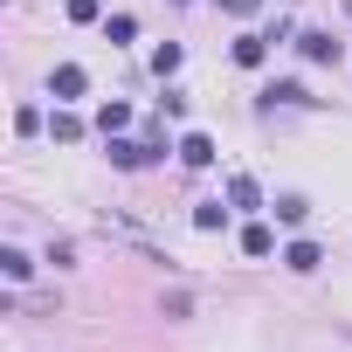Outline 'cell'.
<instances>
[{"mask_svg": "<svg viewBox=\"0 0 352 352\" xmlns=\"http://www.w3.org/2000/svg\"><path fill=\"white\" fill-rule=\"evenodd\" d=\"M263 56H270V42H263V35H242V42H235V63H242V69H256Z\"/></svg>", "mask_w": 352, "mask_h": 352, "instance_id": "8992f818", "label": "cell"}, {"mask_svg": "<svg viewBox=\"0 0 352 352\" xmlns=\"http://www.w3.org/2000/svg\"><path fill=\"white\" fill-rule=\"evenodd\" d=\"M111 159H118V166H145V159H152V145H131V138H111Z\"/></svg>", "mask_w": 352, "mask_h": 352, "instance_id": "52a82bcc", "label": "cell"}, {"mask_svg": "<svg viewBox=\"0 0 352 352\" xmlns=\"http://www.w3.org/2000/svg\"><path fill=\"white\" fill-rule=\"evenodd\" d=\"M304 214H311V201H297V194H283V201H276V221H290V228H304Z\"/></svg>", "mask_w": 352, "mask_h": 352, "instance_id": "30bf717a", "label": "cell"}, {"mask_svg": "<svg viewBox=\"0 0 352 352\" xmlns=\"http://www.w3.org/2000/svg\"><path fill=\"white\" fill-rule=\"evenodd\" d=\"M345 14H352V0H345Z\"/></svg>", "mask_w": 352, "mask_h": 352, "instance_id": "e0dca14e", "label": "cell"}, {"mask_svg": "<svg viewBox=\"0 0 352 352\" xmlns=\"http://www.w3.org/2000/svg\"><path fill=\"white\" fill-rule=\"evenodd\" d=\"M221 8H228V14H256V0H221Z\"/></svg>", "mask_w": 352, "mask_h": 352, "instance_id": "2e32d148", "label": "cell"}, {"mask_svg": "<svg viewBox=\"0 0 352 352\" xmlns=\"http://www.w3.org/2000/svg\"><path fill=\"white\" fill-rule=\"evenodd\" d=\"M283 263H290L297 276H311V270H318L324 256H318V242H290V249H283Z\"/></svg>", "mask_w": 352, "mask_h": 352, "instance_id": "277c9868", "label": "cell"}, {"mask_svg": "<svg viewBox=\"0 0 352 352\" xmlns=\"http://www.w3.org/2000/svg\"><path fill=\"white\" fill-rule=\"evenodd\" d=\"M263 104H311V97H304V83H270Z\"/></svg>", "mask_w": 352, "mask_h": 352, "instance_id": "ba28073f", "label": "cell"}, {"mask_svg": "<svg viewBox=\"0 0 352 352\" xmlns=\"http://www.w3.org/2000/svg\"><path fill=\"white\" fill-rule=\"evenodd\" d=\"M104 35H111V42H131V35H138V21H131V14H111V21H104Z\"/></svg>", "mask_w": 352, "mask_h": 352, "instance_id": "5bb4252c", "label": "cell"}, {"mask_svg": "<svg viewBox=\"0 0 352 352\" xmlns=\"http://www.w3.org/2000/svg\"><path fill=\"white\" fill-rule=\"evenodd\" d=\"M0 270H8V276H14V283H21V276H28V270H35V263H28V256H21V249H0Z\"/></svg>", "mask_w": 352, "mask_h": 352, "instance_id": "4fadbf2b", "label": "cell"}, {"mask_svg": "<svg viewBox=\"0 0 352 352\" xmlns=\"http://www.w3.org/2000/svg\"><path fill=\"white\" fill-rule=\"evenodd\" d=\"M242 249H249V256H270V249H276V235L256 221V228H242Z\"/></svg>", "mask_w": 352, "mask_h": 352, "instance_id": "7c38bea8", "label": "cell"}, {"mask_svg": "<svg viewBox=\"0 0 352 352\" xmlns=\"http://www.w3.org/2000/svg\"><path fill=\"white\" fill-rule=\"evenodd\" d=\"M180 159H187V166H208V159H214V138H208V131H187V138H180Z\"/></svg>", "mask_w": 352, "mask_h": 352, "instance_id": "3957f363", "label": "cell"}, {"mask_svg": "<svg viewBox=\"0 0 352 352\" xmlns=\"http://www.w3.org/2000/svg\"><path fill=\"white\" fill-rule=\"evenodd\" d=\"M83 83H90V76H83L76 63H63V69L49 76V90H56V97H83Z\"/></svg>", "mask_w": 352, "mask_h": 352, "instance_id": "7a4b0ae2", "label": "cell"}, {"mask_svg": "<svg viewBox=\"0 0 352 352\" xmlns=\"http://www.w3.org/2000/svg\"><path fill=\"white\" fill-rule=\"evenodd\" d=\"M297 49H304L311 63H338V42H331L324 28H304V35H297Z\"/></svg>", "mask_w": 352, "mask_h": 352, "instance_id": "6da1fadb", "label": "cell"}, {"mask_svg": "<svg viewBox=\"0 0 352 352\" xmlns=\"http://www.w3.org/2000/svg\"><path fill=\"white\" fill-rule=\"evenodd\" d=\"M221 221H228V208H221V201H208V208H194V228H201V235H214Z\"/></svg>", "mask_w": 352, "mask_h": 352, "instance_id": "8fae6325", "label": "cell"}, {"mask_svg": "<svg viewBox=\"0 0 352 352\" xmlns=\"http://www.w3.org/2000/svg\"><path fill=\"white\" fill-rule=\"evenodd\" d=\"M124 124H131V111H124V104H104V111H97V131H104V138H111V131H124Z\"/></svg>", "mask_w": 352, "mask_h": 352, "instance_id": "9c48e42d", "label": "cell"}, {"mask_svg": "<svg viewBox=\"0 0 352 352\" xmlns=\"http://www.w3.org/2000/svg\"><path fill=\"white\" fill-rule=\"evenodd\" d=\"M49 131H56V138H63V145H69V138H83V124H76V118H69V111H56V124H49Z\"/></svg>", "mask_w": 352, "mask_h": 352, "instance_id": "9a60e30c", "label": "cell"}, {"mask_svg": "<svg viewBox=\"0 0 352 352\" xmlns=\"http://www.w3.org/2000/svg\"><path fill=\"white\" fill-rule=\"evenodd\" d=\"M228 201H235V208H263V187L249 180V173H235V180H228Z\"/></svg>", "mask_w": 352, "mask_h": 352, "instance_id": "5b68a950", "label": "cell"}]
</instances>
